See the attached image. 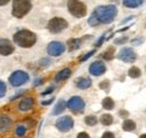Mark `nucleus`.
<instances>
[{
    "label": "nucleus",
    "mask_w": 146,
    "mask_h": 138,
    "mask_svg": "<svg viewBox=\"0 0 146 138\" xmlns=\"http://www.w3.org/2000/svg\"><path fill=\"white\" fill-rule=\"evenodd\" d=\"M92 14L98 19L99 24H110L115 20V18L118 14V10L116 6L107 5V6H100L96 8Z\"/></svg>",
    "instance_id": "nucleus-1"
},
{
    "label": "nucleus",
    "mask_w": 146,
    "mask_h": 138,
    "mask_svg": "<svg viewBox=\"0 0 146 138\" xmlns=\"http://www.w3.org/2000/svg\"><path fill=\"white\" fill-rule=\"evenodd\" d=\"M37 37L35 33L28 31V29H21L14 34V43L18 45L19 47L29 48L35 45Z\"/></svg>",
    "instance_id": "nucleus-2"
},
{
    "label": "nucleus",
    "mask_w": 146,
    "mask_h": 138,
    "mask_svg": "<svg viewBox=\"0 0 146 138\" xmlns=\"http://www.w3.org/2000/svg\"><path fill=\"white\" fill-rule=\"evenodd\" d=\"M32 9L31 0H13L11 14L16 18H23L26 16Z\"/></svg>",
    "instance_id": "nucleus-3"
},
{
    "label": "nucleus",
    "mask_w": 146,
    "mask_h": 138,
    "mask_svg": "<svg viewBox=\"0 0 146 138\" xmlns=\"http://www.w3.org/2000/svg\"><path fill=\"white\" fill-rule=\"evenodd\" d=\"M68 9L69 13L75 18H82L87 15V6L80 0H69Z\"/></svg>",
    "instance_id": "nucleus-4"
},
{
    "label": "nucleus",
    "mask_w": 146,
    "mask_h": 138,
    "mask_svg": "<svg viewBox=\"0 0 146 138\" xmlns=\"http://www.w3.org/2000/svg\"><path fill=\"white\" fill-rule=\"evenodd\" d=\"M69 26L68 21L64 19V18L61 17H54L52 18L48 24H47V29L53 33V34H58L61 32H63L64 29H66Z\"/></svg>",
    "instance_id": "nucleus-5"
},
{
    "label": "nucleus",
    "mask_w": 146,
    "mask_h": 138,
    "mask_svg": "<svg viewBox=\"0 0 146 138\" xmlns=\"http://www.w3.org/2000/svg\"><path fill=\"white\" fill-rule=\"evenodd\" d=\"M28 80H29V75L27 72H24V71H15L9 76V83L14 88H17V86L27 83Z\"/></svg>",
    "instance_id": "nucleus-6"
},
{
    "label": "nucleus",
    "mask_w": 146,
    "mask_h": 138,
    "mask_svg": "<svg viewBox=\"0 0 146 138\" xmlns=\"http://www.w3.org/2000/svg\"><path fill=\"white\" fill-rule=\"evenodd\" d=\"M56 128L62 131V133H66L69 130H71L74 126V121H73L72 117L70 116H64V117H60L57 120H56V123H55Z\"/></svg>",
    "instance_id": "nucleus-7"
},
{
    "label": "nucleus",
    "mask_w": 146,
    "mask_h": 138,
    "mask_svg": "<svg viewBox=\"0 0 146 138\" xmlns=\"http://www.w3.org/2000/svg\"><path fill=\"white\" fill-rule=\"evenodd\" d=\"M86 107V102L83 101V99L81 97H72L68 104H66V108H69L70 110H72L74 112H82L84 110Z\"/></svg>",
    "instance_id": "nucleus-8"
},
{
    "label": "nucleus",
    "mask_w": 146,
    "mask_h": 138,
    "mask_svg": "<svg viewBox=\"0 0 146 138\" xmlns=\"http://www.w3.org/2000/svg\"><path fill=\"white\" fill-rule=\"evenodd\" d=\"M118 58L125 63H134L137 58L136 53L134 52L133 48L130 47H124L120 50V52L118 54Z\"/></svg>",
    "instance_id": "nucleus-9"
},
{
    "label": "nucleus",
    "mask_w": 146,
    "mask_h": 138,
    "mask_svg": "<svg viewBox=\"0 0 146 138\" xmlns=\"http://www.w3.org/2000/svg\"><path fill=\"white\" fill-rule=\"evenodd\" d=\"M65 52V45L61 42H51L47 45V53L51 56H60Z\"/></svg>",
    "instance_id": "nucleus-10"
},
{
    "label": "nucleus",
    "mask_w": 146,
    "mask_h": 138,
    "mask_svg": "<svg viewBox=\"0 0 146 138\" xmlns=\"http://www.w3.org/2000/svg\"><path fill=\"white\" fill-rule=\"evenodd\" d=\"M15 51L13 43L7 39V38H1L0 39V54L3 56H8L10 54H13Z\"/></svg>",
    "instance_id": "nucleus-11"
},
{
    "label": "nucleus",
    "mask_w": 146,
    "mask_h": 138,
    "mask_svg": "<svg viewBox=\"0 0 146 138\" xmlns=\"http://www.w3.org/2000/svg\"><path fill=\"white\" fill-rule=\"evenodd\" d=\"M106 70L107 69H106L105 63H102V62H100V61H96V62H93L91 65H90V68H89V72H90V74H91V75H94V76H100V75L105 74Z\"/></svg>",
    "instance_id": "nucleus-12"
},
{
    "label": "nucleus",
    "mask_w": 146,
    "mask_h": 138,
    "mask_svg": "<svg viewBox=\"0 0 146 138\" xmlns=\"http://www.w3.org/2000/svg\"><path fill=\"white\" fill-rule=\"evenodd\" d=\"M34 104H35V101H34V99H33V98H31V97L23 98V99L20 100V102H19L18 108H19V110H20V111L26 112V111H29V110L34 107Z\"/></svg>",
    "instance_id": "nucleus-13"
},
{
    "label": "nucleus",
    "mask_w": 146,
    "mask_h": 138,
    "mask_svg": "<svg viewBox=\"0 0 146 138\" xmlns=\"http://www.w3.org/2000/svg\"><path fill=\"white\" fill-rule=\"evenodd\" d=\"M13 126V120L7 115H0V131L6 133Z\"/></svg>",
    "instance_id": "nucleus-14"
},
{
    "label": "nucleus",
    "mask_w": 146,
    "mask_h": 138,
    "mask_svg": "<svg viewBox=\"0 0 146 138\" xmlns=\"http://www.w3.org/2000/svg\"><path fill=\"white\" fill-rule=\"evenodd\" d=\"M71 74H72L71 69L65 68V69H63L62 71H60V72L55 75V79H54L55 82H62V81H64V80L69 79V78L71 76Z\"/></svg>",
    "instance_id": "nucleus-15"
},
{
    "label": "nucleus",
    "mask_w": 146,
    "mask_h": 138,
    "mask_svg": "<svg viewBox=\"0 0 146 138\" xmlns=\"http://www.w3.org/2000/svg\"><path fill=\"white\" fill-rule=\"evenodd\" d=\"M75 84H76V86H78L79 89L86 90V89H88V88L91 86L92 82H91V80L88 79V78H79V79H76Z\"/></svg>",
    "instance_id": "nucleus-16"
},
{
    "label": "nucleus",
    "mask_w": 146,
    "mask_h": 138,
    "mask_svg": "<svg viewBox=\"0 0 146 138\" xmlns=\"http://www.w3.org/2000/svg\"><path fill=\"white\" fill-rule=\"evenodd\" d=\"M68 46H69V51L72 52L78 48H80L81 46V39L80 38H71L68 40Z\"/></svg>",
    "instance_id": "nucleus-17"
},
{
    "label": "nucleus",
    "mask_w": 146,
    "mask_h": 138,
    "mask_svg": "<svg viewBox=\"0 0 146 138\" xmlns=\"http://www.w3.org/2000/svg\"><path fill=\"white\" fill-rule=\"evenodd\" d=\"M65 108H66V102L64 101V100H60L56 105H55L54 110H53V115L55 116H57V115H61L64 110H65Z\"/></svg>",
    "instance_id": "nucleus-18"
},
{
    "label": "nucleus",
    "mask_w": 146,
    "mask_h": 138,
    "mask_svg": "<svg viewBox=\"0 0 146 138\" xmlns=\"http://www.w3.org/2000/svg\"><path fill=\"white\" fill-rule=\"evenodd\" d=\"M123 3L127 8H137L143 3V0H123Z\"/></svg>",
    "instance_id": "nucleus-19"
},
{
    "label": "nucleus",
    "mask_w": 146,
    "mask_h": 138,
    "mask_svg": "<svg viewBox=\"0 0 146 138\" xmlns=\"http://www.w3.org/2000/svg\"><path fill=\"white\" fill-rule=\"evenodd\" d=\"M26 133H27V127H26L25 125H21V123H19V125H17V126H16V129H15V134H16V136H17L18 138L25 137Z\"/></svg>",
    "instance_id": "nucleus-20"
},
{
    "label": "nucleus",
    "mask_w": 146,
    "mask_h": 138,
    "mask_svg": "<svg viewBox=\"0 0 146 138\" xmlns=\"http://www.w3.org/2000/svg\"><path fill=\"white\" fill-rule=\"evenodd\" d=\"M123 129L125 131H133L136 129V123L135 121L130 120V119H127L123 122Z\"/></svg>",
    "instance_id": "nucleus-21"
},
{
    "label": "nucleus",
    "mask_w": 146,
    "mask_h": 138,
    "mask_svg": "<svg viewBox=\"0 0 146 138\" xmlns=\"http://www.w3.org/2000/svg\"><path fill=\"white\" fill-rule=\"evenodd\" d=\"M115 107V101L110 98V97H107L102 100V108L106 109V110H112Z\"/></svg>",
    "instance_id": "nucleus-22"
},
{
    "label": "nucleus",
    "mask_w": 146,
    "mask_h": 138,
    "mask_svg": "<svg viewBox=\"0 0 146 138\" xmlns=\"http://www.w3.org/2000/svg\"><path fill=\"white\" fill-rule=\"evenodd\" d=\"M128 75L131 79H137V78H139L142 75V72L137 66H131L130 69L128 70Z\"/></svg>",
    "instance_id": "nucleus-23"
},
{
    "label": "nucleus",
    "mask_w": 146,
    "mask_h": 138,
    "mask_svg": "<svg viewBox=\"0 0 146 138\" xmlns=\"http://www.w3.org/2000/svg\"><path fill=\"white\" fill-rule=\"evenodd\" d=\"M100 122H101L104 126H110V125L113 122V118H112V116L109 115V113H105V115L101 116Z\"/></svg>",
    "instance_id": "nucleus-24"
},
{
    "label": "nucleus",
    "mask_w": 146,
    "mask_h": 138,
    "mask_svg": "<svg viewBox=\"0 0 146 138\" xmlns=\"http://www.w3.org/2000/svg\"><path fill=\"white\" fill-rule=\"evenodd\" d=\"M113 56H115V48L113 47H109L106 52H104V54H102V58L106 60V61L112 60Z\"/></svg>",
    "instance_id": "nucleus-25"
},
{
    "label": "nucleus",
    "mask_w": 146,
    "mask_h": 138,
    "mask_svg": "<svg viewBox=\"0 0 146 138\" xmlns=\"http://www.w3.org/2000/svg\"><path fill=\"white\" fill-rule=\"evenodd\" d=\"M84 122L88 125V126H90V127H92V126H96L97 123H98V119H97V117L96 116H88V117H86L84 118Z\"/></svg>",
    "instance_id": "nucleus-26"
},
{
    "label": "nucleus",
    "mask_w": 146,
    "mask_h": 138,
    "mask_svg": "<svg viewBox=\"0 0 146 138\" xmlns=\"http://www.w3.org/2000/svg\"><path fill=\"white\" fill-rule=\"evenodd\" d=\"M88 23H89V25L92 26V27H94V26H98L99 25V21H98V19L94 17V15L92 14L90 18H89V20H88Z\"/></svg>",
    "instance_id": "nucleus-27"
},
{
    "label": "nucleus",
    "mask_w": 146,
    "mask_h": 138,
    "mask_svg": "<svg viewBox=\"0 0 146 138\" xmlns=\"http://www.w3.org/2000/svg\"><path fill=\"white\" fill-rule=\"evenodd\" d=\"M99 86H100V89H101V90H105V91H109L110 82L108 81V80H105V81H102V82L99 84Z\"/></svg>",
    "instance_id": "nucleus-28"
},
{
    "label": "nucleus",
    "mask_w": 146,
    "mask_h": 138,
    "mask_svg": "<svg viewBox=\"0 0 146 138\" xmlns=\"http://www.w3.org/2000/svg\"><path fill=\"white\" fill-rule=\"evenodd\" d=\"M6 90H7V86L5 84V82L0 81V98H2L6 94Z\"/></svg>",
    "instance_id": "nucleus-29"
},
{
    "label": "nucleus",
    "mask_w": 146,
    "mask_h": 138,
    "mask_svg": "<svg viewBox=\"0 0 146 138\" xmlns=\"http://www.w3.org/2000/svg\"><path fill=\"white\" fill-rule=\"evenodd\" d=\"M94 53H96V51H94V50H92V51H90L89 53H87L84 56H82V57L80 58V62H86L88 58H90V57H91V56L93 55V54H94Z\"/></svg>",
    "instance_id": "nucleus-30"
},
{
    "label": "nucleus",
    "mask_w": 146,
    "mask_h": 138,
    "mask_svg": "<svg viewBox=\"0 0 146 138\" xmlns=\"http://www.w3.org/2000/svg\"><path fill=\"white\" fill-rule=\"evenodd\" d=\"M50 64H51V60H50V58H42V60L39 61V65H40V66L46 68V66H48Z\"/></svg>",
    "instance_id": "nucleus-31"
},
{
    "label": "nucleus",
    "mask_w": 146,
    "mask_h": 138,
    "mask_svg": "<svg viewBox=\"0 0 146 138\" xmlns=\"http://www.w3.org/2000/svg\"><path fill=\"white\" fill-rule=\"evenodd\" d=\"M128 40L127 37H123V38H118V39H116L115 40V44L116 45H118V44H124V43H126Z\"/></svg>",
    "instance_id": "nucleus-32"
},
{
    "label": "nucleus",
    "mask_w": 146,
    "mask_h": 138,
    "mask_svg": "<svg viewBox=\"0 0 146 138\" xmlns=\"http://www.w3.org/2000/svg\"><path fill=\"white\" fill-rule=\"evenodd\" d=\"M101 138H115V135L111 131H106V133L102 134Z\"/></svg>",
    "instance_id": "nucleus-33"
},
{
    "label": "nucleus",
    "mask_w": 146,
    "mask_h": 138,
    "mask_svg": "<svg viewBox=\"0 0 146 138\" xmlns=\"http://www.w3.org/2000/svg\"><path fill=\"white\" fill-rule=\"evenodd\" d=\"M105 39H106V34H104L102 36H101V37H100V39L97 42L96 46H98V47H99V46H101V45H102V43L105 42Z\"/></svg>",
    "instance_id": "nucleus-34"
},
{
    "label": "nucleus",
    "mask_w": 146,
    "mask_h": 138,
    "mask_svg": "<svg viewBox=\"0 0 146 138\" xmlns=\"http://www.w3.org/2000/svg\"><path fill=\"white\" fill-rule=\"evenodd\" d=\"M76 138H90V135L86 131H82V133H79L78 134V137Z\"/></svg>",
    "instance_id": "nucleus-35"
},
{
    "label": "nucleus",
    "mask_w": 146,
    "mask_h": 138,
    "mask_svg": "<svg viewBox=\"0 0 146 138\" xmlns=\"http://www.w3.org/2000/svg\"><path fill=\"white\" fill-rule=\"evenodd\" d=\"M53 91H54V86H50L48 89H46V91L42 92V94H43V96H46V94H50V93H52Z\"/></svg>",
    "instance_id": "nucleus-36"
},
{
    "label": "nucleus",
    "mask_w": 146,
    "mask_h": 138,
    "mask_svg": "<svg viewBox=\"0 0 146 138\" xmlns=\"http://www.w3.org/2000/svg\"><path fill=\"white\" fill-rule=\"evenodd\" d=\"M128 111H126V110H120L119 111V116L121 117V118H126V117H128Z\"/></svg>",
    "instance_id": "nucleus-37"
},
{
    "label": "nucleus",
    "mask_w": 146,
    "mask_h": 138,
    "mask_svg": "<svg viewBox=\"0 0 146 138\" xmlns=\"http://www.w3.org/2000/svg\"><path fill=\"white\" fill-rule=\"evenodd\" d=\"M53 100H54V99H50V100H47V101H43L42 104H43V105H46V104H52V102H53Z\"/></svg>",
    "instance_id": "nucleus-38"
},
{
    "label": "nucleus",
    "mask_w": 146,
    "mask_h": 138,
    "mask_svg": "<svg viewBox=\"0 0 146 138\" xmlns=\"http://www.w3.org/2000/svg\"><path fill=\"white\" fill-rule=\"evenodd\" d=\"M131 43H133V44H141V43H142V39H141V38H138V39H133Z\"/></svg>",
    "instance_id": "nucleus-39"
},
{
    "label": "nucleus",
    "mask_w": 146,
    "mask_h": 138,
    "mask_svg": "<svg viewBox=\"0 0 146 138\" xmlns=\"http://www.w3.org/2000/svg\"><path fill=\"white\" fill-rule=\"evenodd\" d=\"M9 1H10V0H0V6H5V5H7Z\"/></svg>",
    "instance_id": "nucleus-40"
},
{
    "label": "nucleus",
    "mask_w": 146,
    "mask_h": 138,
    "mask_svg": "<svg viewBox=\"0 0 146 138\" xmlns=\"http://www.w3.org/2000/svg\"><path fill=\"white\" fill-rule=\"evenodd\" d=\"M36 81H37V82H35V83H34L35 86H38V84H42V83H43V79H37Z\"/></svg>",
    "instance_id": "nucleus-41"
},
{
    "label": "nucleus",
    "mask_w": 146,
    "mask_h": 138,
    "mask_svg": "<svg viewBox=\"0 0 146 138\" xmlns=\"http://www.w3.org/2000/svg\"><path fill=\"white\" fill-rule=\"evenodd\" d=\"M139 138H146V134H143V135H141V137Z\"/></svg>",
    "instance_id": "nucleus-42"
}]
</instances>
